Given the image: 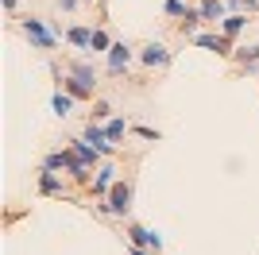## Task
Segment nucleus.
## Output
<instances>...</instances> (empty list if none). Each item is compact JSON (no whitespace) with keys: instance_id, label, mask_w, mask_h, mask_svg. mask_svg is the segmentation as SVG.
<instances>
[{"instance_id":"obj_7","label":"nucleus","mask_w":259,"mask_h":255,"mask_svg":"<svg viewBox=\"0 0 259 255\" xmlns=\"http://www.w3.org/2000/svg\"><path fill=\"white\" fill-rule=\"evenodd\" d=\"M116 174H120V170H116V162H112V159H105V162L97 166V174H93V182H89V197L105 201V197H108V190H112V182H116Z\"/></svg>"},{"instance_id":"obj_13","label":"nucleus","mask_w":259,"mask_h":255,"mask_svg":"<svg viewBox=\"0 0 259 255\" xmlns=\"http://www.w3.org/2000/svg\"><path fill=\"white\" fill-rule=\"evenodd\" d=\"M232 62H236V70H244V74H255V70H259V42H244V47H236Z\"/></svg>"},{"instance_id":"obj_1","label":"nucleus","mask_w":259,"mask_h":255,"mask_svg":"<svg viewBox=\"0 0 259 255\" xmlns=\"http://www.w3.org/2000/svg\"><path fill=\"white\" fill-rule=\"evenodd\" d=\"M20 35L31 42L35 51H47V54L58 51V42H66L62 35L51 27V20H43V16H23L20 20Z\"/></svg>"},{"instance_id":"obj_22","label":"nucleus","mask_w":259,"mask_h":255,"mask_svg":"<svg viewBox=\"0 0 259 255\" xmlns=\"http://www.w3.org/2000/svg\"><path fill=\"white\" fill-rule=\"evenodd\" d=\"M108 47H112V39H108V31H101V27H93V42H89V54H108Z\"/></svg>"},{"instance_id":"obj_9","label":"nucleus","mask_w":259,"mask_h":255,"mask_svg":"<svg viewBox=\"0 0 259 255\" xmlns=\"http://www.w3.org/2000/svg\"><path fill=\"white\" fill-rule=\"evenodd\" d=\"M62 70L74 74V77H81V81H89V85H101V74H97V66H93V54H74V58H66Z\"/></svg>"},{"instance_id":"obj_24","label":"nucleus","mask_w":259,"mask_h":255,"mask_svg":"<svg viewBox=\"0 0 259 255\" xmlns=\"http://www.w3.org/2000/svg\"><path fill=\"white\" fill-rule=\"evenodd\" d=\"M132 136H140V139H147V143H159V132H155L151 124H132Z\"/></svg>"},{"instance_id":"obj_17","label":"nucleus","mask_w":259,"mask_h":255,"mask_svg":"<svg viewBox=\"0 0 259 255\" xmlns=\"http://www.w3.org/2000/svg\"><path fill=\"white\" fill-rule=\"evenodd\" d=\"M194 4L201 8L205 23H213V27H221V20L228 16V0H194Z\"/></svg>"},{"instance_id":"obj_16","label":"nucleus","mask_w":259,"mask_h":255,"mask_svg":"<svg viewBox=\"0 0 259 255\" xmlns=\"http://www.w3.org/2000/svg\"><path fill=\"white\" fill-rule=\"evenodd\" d=\"M74 162H77L74 151H70V147H58V151H51V155H43V162H39V166H47V170H62V174H66Z\"/></svg>"},{"instance_id":"obj_19","label":"nucleus","mask_w":259,"mask_h":255,"mask_svg":"<svg viewBox=\"0 0 259 255\" xmlns=\"http://www.w3.org/2000/svg\"><path fill=\"white\" fill-rule=\"evenodd\" d=\"M51 108H54V116H58V120H66V116H70V108H74V97L58 85V89H54V97H51Z\"/></svg>"},{"instance_id":"obj_25","label":"nucleus","mask_w":259,"mask_h":255,"mask_svg":"<svg viewBox=\"0 0 259 255\" xmlns=\"http://www.w3.org/2000/svg\"><path fill=\"white\" fill-rule=\"evenodd\" d=\"M228 12H259V0H228Z\"/></svg>"},{"instance_id":"obj_15","label":"nucleus","mask_w":259,"mask_h":255,"mask_svg":"<svg viewBox=\"0 0 259 255\" xmlns=\"http://www.w3.org/2000/svg\"><path fill=\"white\" fill-rule=\"evenodd\" d=\"M201 23H205L201 8H197V4H190V12H186V16H182L178 23H174V27H178V35H182V39H194V35L201 31Z\"/></svg>"},{"instance_id":"obj_28","label":"nucleus","mask_w":259,"mask_h":255,"mask_svg":"<svg viewBox=\"0 0 259 255\" xmlns=\"http://www.w3.org/2000/svg\"><path fill=\"white\" fill-rule=\"evenodd\" d=\"M81 4H93V0H81Z\"/></svg>"},{"instance_id":"obj_2","label":"nucleus","mask_w":259,"mask_h":255,"mask_svg":"<svg viewBox=\"0 0 259 255\" xmlns=\"http://www.w3.org/2000/svg\"><path fill=\"white\" fill-rule=\"evenodd\" d=\"M132 197H136V182L124 174V178L112 182V190H108L105 201H97V212L101 217H128L132 212Z\"/></svg>"},{"instance_id":"obj_26","label":"nucleus","mask_w":259,"mask_h":255,"mask_svg":"<svg viewBox=\"0 0 259 255\" xmlns=\"http://www.w3.org/2000/svg\"><path fill=\"white\" fill-rule=\"evenodd\" d=\"M54 4H58V12H77L81 8V0H54Z\"/></svg>"},{"instance_id":"obj_3","label":"nucleus","mask_w":259,"mask_h":255,"mask_svg":"<svg viewBox=\"0 0 259 255\" xmlns=\"http://www.w3.org/2000/svg\"><path fill=\"white\" fill-rule=\"evenodd\" d=\"M190 42H197L201 51H213L217 58H225V62H232V54H236V47H240V42L232 39V35H225L221 27H217V31H197Z\"/></svg>"},{"instance_id":"obj_4","label":"nucleus","mask_w":259,"mask_h":255,"mask_svg":"<svg viewBox=\"0 0 259 255\" xmlns=\"http://www.w3.org/2000/svg\"><path fill=\"white\" fill-rule=\"evenodd\" d=\"M132 58H140V51L132 47V42H112L108 47V54H105V74L108 77H124L128 74V66H132Z\"/></svg>"},{"instance_id":"obj_20","label":"nucleus","mask_w":259,"mask_h":255,"mask_svg":"<svg viewBox=\"0 0 259 255\" xmlns=\"http://www.w3.org/2000/svg\"><path fill=\"white\" fill-rule=\"evenodd\" d=\"M105 132H108V139L120 147V143H124V136L132 132V124H128L124 116H112V120H105Z\"/></svg>"},{"instance_id":"obj_12","label":"nucleus","mask_w":259,"mask_h":255,"mask_svg":"<svg viewBox=\"0 0 259 255\" xmlns=\"http://www.w3.org/2000/svg\"><path fill=\"white\" fill-rule=\"evenodd\" d=\"M66 147L74 151V155H77V159H81V162H85V166H93V170H97L101 162H105V155H101V151L93 147V143H89L85 136H81V139H70V143H66Z\"/></svg>"},{"instance_id":"obj_8","label":"nucleus","mask_w":259,"mask_h":255,"mask_svg":"<svg viewBox=\"0 0 259 255\" xmlns=\"http://www.w3.org/2000/svg\"><path fill=\"white\" fill-rule=\"evenodd\" d=\"M39 193L43 197H70V186H66V178H62V170H47V166H39Z\"/></svg>"},{"instance_id":"obj_5","label":"nucleus","mask_w":259,"mask_h":255,"mask_svg":"<svg viewBox=\"0 0 259 255\" xmlns=\"http://www.w3.org/2000/svg\"><path fill=\"white\" fill-rule=\"evenodd\" d=\"M124 236H128V244H136V247H151L155 255L162 251V236L155 232V228H147V224H140V221L124 224Z\"/></svg>"},{"instance_id":"obj_21","label":"nucleus","mask_w":259,"mask_h":255,"mask_svg":"<svg viewBox=\"0 0 259 255\" xmlns=\"http://www.w3.org/2000/svg\"><path fill=\"white\" fill-rule=\"evenodd\" d=\"M186 12H190V0H162V16L166 20H182Z\"/></svg>"},{"instance_id":"obj_23","label":"nucleus","mask_w":259,"mask_h":255,"mask_svg":"<svg viewBox=\"0 0 259 255\" xmlns=\"http://www.w3.org/2000/svg\"><path fill=\"white\" fill-rule=\"evenodd\" d=\"M89 120H101V124H105V120H112V105H108V101H93V112H89Z\"/></svg>"},{"instance_id":"obj_27","label":"nucleus","mask_w":259,"mask_h":255,"mask_svg":"<svg viewBox=\"0 0 259 255\" xmlns=\"http://www.w3.org/2000/svg\"><path fill=\"white\" fill-rule=\"evenodd\" d=\"M0 4H4V12H8V16H12L16 8H20V0H0Z\"/></svg>"},{"instance_id":"obj_14","label":"nucleus","mask_w":259,"mask_h":255,"mask_svg":"<svg viewBox=\"0 0 259 255\" xmlns=\"http://www.w3.org/2000/svg\"><path fill=\"white\" fill-rule=\"evenodd\" d=\"M66 42H70L77 54H89V42H93V27H89V23H74V27H66Z\"/></svg>"},{"instance_id":"obj_10","label":"nucleus","mask_w":259,"mask_h":255,"mask_svg":"<svg viewBox=\"0 0 259 255\" xmlns=\"http://www.w3.org/2000/svg\"><path fill=\"white\" fill-rule=\"evenodd\" d=\"M81 136H85L89 143H93V147H97L101 155H105V159H112V155H116V143L108 139V132H105V124H101V120H89Z\"/></svg>"},{"instance_id":"obj_18","label":"nucleus","mask_w":259,"mask_h":255,"mask_svg":"<svg viewBox=\"0 0 259 255\" xmlns=\"http://www.w3.org/2000/svg\"><path fill=\"white\" fill-rule=\"evenodd\" d=\"M248 12H228V16H225V20H221V31H225V35H232V39H236L240 42V35H244V27H248Z\"/></svg>"},{"instance_id":"obj_11","label":"nucleus","mask_w":259,"mask_h":255,"mask_svg":"<svg viewBox=\"0 0 259 255\" xmlns=\"http://www.w3.org/2000/svg\"><path fill=\"white\" fill-rule=\"evenodd\" d=\"M58 85H62L74 101H97V85L81 81V77H74V74H62V77H58Z\"/></svg>"},{"instance_id":"obj_6","label":"nucleus","mask_w":259,"mask_h":255,"mask_svg":"<svg viewBox=\"0 0 259 255\" xmlns=\"http://www.w3.org/2000/svg\"><path fill=\"white\" fill-rule=\"evenodd\" d=\"M140 62L147 66V70H166V66L174 62V54H170V47H166V42H143L140 47Z\"/></svg>"}]
</instances>
